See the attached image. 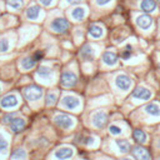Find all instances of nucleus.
I'll return each mask as SVG.
<instances>
[{
	"label": "nucleus",
	"instance_id": "4c0bfd02",
	"mask_svg": "<svg viewBox=\"0 0 160 160\" xmlns=\"http://www.w3.org/2000/svg\"><path fill=\"white\" fill-rule=\"evenodd\" d=\"M121 160H132V159H129V158H123Z\"/></svg>",
	"mask_w": 160,
	"mask_h": 160
},
{
	"label": "nucleus",
	"instance_id": "423d86ee",
	"mask_svg": "<svg viewBox=\"0 0 160 160\" xmlns=\"http://www.w3.org/2000/svg\"><path fill=\"white\" fill-rule=\"evenodd\" d=\"M133 156L135 158L136 160H150V153L146 148L144 146H140L138 145L135 148L133 149Z\"/></svg>",
	"mask_w": 160,
	"mask_h": 160
},
{
	"label": "nucleus",
	"instance_id": "ea45409f",
	"mask_svg": "<svg viewBox=\"0 0 160 160\" xmlns=\"http://www.w3.org/2000/svg\"><path fill=\"white\" fill-rule=\"evenodd\" d=\"M0 92H1V89H0Z\"/></svg>",
	"mask_w": 160,
	"mask_h": 160
},
{
	"label": "nucleus",
	"instance_id": "cd10ccee",
	"mask_svg": "<svg viewBox=\"0 0 160 160\" xmlns=\"http://www.w3.org/2000/svg\"><path fill=\"white\" fill-rule=\"evenodd\" d=\"M8 148H9V144H8V141L3 138V135L0 134V151H1V153H6V151H8Z\"/></svg>",
	"mask_w": 160,
	"mask_h": 160
},
{
	"label": "nucleus",
	"instance_id": "7ed1b4c3",
	"mask_svg": "<svg viewBox=\"0 0 160 160\" xmlns=\"http://www.w3.org/2000/svg\"><path fill=\"white\" fill-rule=\"evenodd\" d=\"M60 83L65 88H73L78 83V76L73 71H64L60 76Z\"/></svg>",
	"mask_w": 160,
	"mask_h": 160
},
{
	"label": "nucleus",
	"instance_id": "1a4fd4ad",
	"mask_svg": "<svg viewBox=\"0 0 160 160\" xmlns=\"http://www.w3.org/2000/svg\"><path fill=\"white\" fill-rule=\"evenodd\" d=\"M133 96L135 99H141V100H149L151 98V92L145 89L143 86H138L133 92Z\"/></svg>",
	"mask_w": 160,
	"mask_h": 160
},
{
	"label": "nucleus",
	"instance_id": "0eeeda50",
	"mask_svg": "<svg viewBox=\"0 0 160 160\" xmlns=\"http://www.w3.org/2000/svg\"><path fill=\"white\" fill-rule=\"evenodd\" d=\"M115 84H116V86H118L119 89H121V90H128V89H130V86H132V79L125 74H120L116 76Z\"/></svg>",
	"mask_w": 160,
	"mask_h": 160
},
{
	"label": "nucleus",
	"instance_id": "f8f14e48",
	"mask_svg": "<svg viewBox=\"0 0 160 160\" xmlns=\"http://www.w3.org/2000/svg\"><path fill=\"white\" fill-rule=\"evenodd\" d=\"M61 103H63V105L65 108H68V109H76L80 105L79 99L75 96H71V95L64 96L63 100H61Z\"/></svg>",
	"mask_w": 160,
	"mask_h": 160
},
{
	"label": "nucleus",
	"instance_id": "a211bd4d",
	"mask_svg": "<svg viewBox=\"0 0 160 160\" xmlns=\"http://www.w3.org/2000/svg\"><path fill=\"white\" fill-rule=\"evenodd\" d=\"M88 33H89V35H90L92 38H94V39L101 38V36H103V34H104L103 29L100 28L99 25H95V24H93V25H90V26H89Z\"/></svg>",
	"mask_w": 160,
	"mask_h": 160
},
{
	"label": "nucleus",
	"instance_id": "2f4dec72",
	"mask_svg": "<svg viewBox=\"0 0 160 160\" xmlns=\"http://www.w3.org/2000/svg\"><path fill=\"white\" fill-rule=\"evenodd\" d=\"M33 58L35 59V61L38 63L39 60H41V59L44 58V52H36V53L34 54V55H33Z\"/></svg>",
	"mask_w": 160,
	"mask_h": 160
},
{
	"label": "nucleus",
	"instance_id": "f03ea898",
	"mask_svg": "<svg viewBox=\"0 0 160 160\" xmlns=\"http://www.w3.org/2000/svg\"><path fill=\"white\" fill-rule=\"evenodd\" d=\"M54 123L60 129H70L71 126L74 125V119L70 118L66 114H59L54 118Z\"/></svg>",
	"mask_w": 160,
	"mask_h": 160
},
{
	"label": "nucleus",
	"instance_id": "7c9ffc66",
	"mask_svg": "<svg viewBox=\"0 0 160 160\" xmlns=\"http://www.w3.org/2000/svg\"><path fill=\"white\" fill-rule=\"evenodd\" d=\"M109 132H110V134H113V135H119V134H121L123 130L116 125H110L109 126Z\"/></svg>",
	"mask_w": 160,
	"mask_h": 160
},
{
	"label": "nucleus",
	"instance_id": "a878e982",
	"mask_svg": "<svg viewBox=\"0 0 160 160\" xmlns=\"http://www.w3.org/2000/svg\"><path fill=\"white\" fill-rule=\"evenodd\" d=\"M58 100V96L56 94H54V93H48V95H46V105H53V104H55Z\"/></svg>",
	"mask_w": 160,
	"mask_h": 160
},
{
	"label": "nucleus",
	"instance_id": "c9c22d12",
	"mask_svg": "<svg viewBox=\"0 0 160 160\" xmlns=\"http://www.w3.org/2000/svg\"><path fill=\"white\" fill-rule=\"evenodd\" d=\"M40 3L43 4V5H45V6H49L50 4H52V1L53 0H39Z\"/></svg>",
	"mask_w": 160,
	"mask_h": 160
},
{
	"label": "nucleus",
	"instance_id": "ddd939ff",
	"mask_svg": "<svg viewBox=\"0 0 160 160\" xmlns=\"http://www.w3.org/2000/svg\"><path fill=\"white\" fill-rule=\"evenodd\" d=\"M136 24L138 26H140L141 29H149L153 24V19L149 16L148 14H144V15H140L136 19Z\"/></svg>",
	"mask_w": 160,
	"mask_h": 160
},
{
	"label": "nucleus",
	"instance_id": "e433bc0d",
	"mask_svg": "<svg viewBox=\"0 0 160 160\" xmlns=\"http://www.w3.org/2000/svg\"><path fill=\"white\" fill-rule=\"evenodd\" d=\"M81 0H68L69 4H78V3H80Z\"/></svg>",
	"mask_w": 160,
	"mask_h": 160
},
{
	"label": "nucleus",
	"instance_id": "39448f33",
	"mask_svg": "<svg viewBox=\"0 0 160 160\" xmlns=\"http://www.w3.org/2000/svg\"><path fill=\"white\" fill-rule=\"evenodd\" d=\"M18 104H19V100L15 94H8L4 98H1V100H0V105L5 109L15 108Z\"/></svg>",
	"mask_w": 160,
	"mask_h": 160
},
{
	"label": "nucleus",
	"instance_id": "412c9836",
	"mask_svg": "<svg viewBox=\"0 0 160 160\" xmlns=\"http://www.w3.org/2000/svg\"><path fill=\"white\" fill-rule=\"evenodd\" d=\"M145 111L148 113V114L153 115V116H159L160 115V108L158 104L155 103H151V104H148L146 106H145Z\"/></svg>",
	"mask_w": 160,
	"mask_h": 160
},
{
	"label": "nucleus",
	"instance_id": "473e14b6",
	"mask_svg": "<svg viewBox=\"0 0 160 160\" xmlns=\"http://www.w3.org/2000/svg\"><path fill=\"white\" fill-rule=\"evenodd\" d=\"M84 140H80L83 144H85V145H90V144L94 143V138L92 136H86V138H83Z\"/></svg>",
	"mask_w": 160,
	"mask_h": 160
},
{
	"label": "nucleus",
	"instance_id": "9b49d317",
	"mask_svg": "<svg viewBox=\"0 0 160 160\" xmlns=\"http://www.w3.org/2000/svg\"><path fill=\"white\" fill-rule=\"evenodd\" d=\"M10 126V129H12L13 133H20L23 132L24 129H25V126H26V123H25V120L21 119V118H15V119L13 120L12 123L9 124Z\"/></svg>",
	"mask_w": 160,
	"mask_h": 160
},
{
	"label": "nucleus",
	"instance_id": "aec40b11",
	"mask_svg": "<svg viewBox=\"0 0 160 160\" xmlns=\"http://www.w3.org/2000/svg\"><path fill=\"white\" fill-rule=\"evenodd\" d=\"M133 138H134V140L139 144H144L146 141V134H145L143 130H140V129H135V130L133 132Z\"/></svg>",
	"mask_w": 160,
	"mask_h": 160
},
{
	"label": "nucleus",
	"instance_id": "72a5a7b5",
	"mask_svg": "<svg viewBox=\"0 0 160 160\" xmlns=\"http://www.w3.org/2000/svg\"><path fill=\"white\" fill-rule=\"evenodd\" d=\"M126 49H128V50H125V52L123 53V59H129V58H130V55H132V53H130V50H132V46L128 45V46H126Z\"/></svg>",
	"mask_w": 160,
	"mask_h": 160
},
{
	"label": "nucleus",
	"instance_id": "f3484780",
	"mask_svg": "<svg viewBox=\"0 0 160 160\" xmlns=\"http://www.w3.org/2000/svg\"><path fill=\"white\" fill-rule=\"evenodd\" d=\"M140 8L144 13H153L156 8V1L155 0H143Z\"/></svg>",
	"mask_w": 160,
	"mask_h": 160
},
{
	"label": "nucleus",
	"instance_id": "6e6552de",
	"mask_svg": "<svg viewBox=\"0 0 160 160\" xmlns=\"http://www.w3.org/2000/svg\"><path fill=\"white\" fill-rule=\"evenodd\" d=\"M106 123H108V115H106V113H104V111H99V113H96V114L93 116V124L98 129L104 128Z\"/></svg>",
	"mask_w": 160,
	"mask_h": 160
},
{
	"label": "nucleus",
	"instance_id": "2eb2a0df",
	"mask_svg": "<svg viewBox=\"0 0 160 160\" xmlns=\"http://www.w3.org/2000/svg\"><path fill=\"white\" fill-rule=\"evenodd\" d=\"M80 56L84 60H93L94 59V50L90 45H84L80 49Z\"/></svg>",
	"mask_w": 160,
	"mask_h": 160
},
{
	"label": "nucleus",
	"instance_id": "4be33fe9",
	"mask_svg": "<svg viewBox=\"0 0 160 160\" xmlns=\"http://www.w3.org/2000/svg\"><path fill=\"white\" fill-rule=\"evenodd\" d=\"M115 143L119 146L121 153H128V151L130 150V148H132V146H130V143H129L128 140H125V139H118V140H115Z\"/></svg>",
	"mask_w": 160,
	"mask_h": 160
},
{
	"label": "nucleus",
	"instance_id": "58836bf2",
	"mask_svg": "<svg viewBox=\"0 0 160 160\" xmlns=\"http://www.w3.org/2000/svg\"><path fill=\"white\" fill-rule=\"evenodd\" d=\"M158 145H159V148H160V140H159V144H158Z\"/></svg>",
	"mask_w": 160,
	"mask_h": 160
},
{
	"label": "nucleus",
	"instance_id": "20e7f679",
	"mask_svg": "<svg viewBox=\"0 0 160 160\" xmlns=\"http://www.w3.org/2000/svg\"><path fill=\"white\" fill-rule=\"evenodd\" d=\"M70 24L65 18H56L52 21V29L56 33H66Z\"/></svg>",
	"mask_w": 160,
	"mask_h": 160
},
{
	"label": "nucleus",
	"instance_id": "f257e3e1",
	"mask_svg": "<svg viewBox=\"0 0 160 160\" xmlns=\"http://www.w3.org/2000/svg\"><path fill=\"white\" fill-rule=\"evenodd\" d=\"M23 94L25 99L29 101H35V100H39L41 95H43V89L38 85H30L24 88Z\"/></svg>",
	"mask_w": 160,
	"mask_h": 160
},
{
	"label": "nucleus",
	"instance_id": "c85d7f7f",
	"mask_svg": "<svg viewBox=\"0 0 160 160\" xmlns=\"http://www.w3.org/2000/svg\"><path fill=\"white\" fill-rule=\"evenodd\" d=\"M15 118H16V114H15V113H9V114H5L3 116V121H4L5 124H10Z\"/></svg>",
	"mask_w": 160,
	"mask_h": 160
},
{
	"label": "nucleus",
	"instance_id": "f704fd0d",
	"mask_svg": "<svg viewBox=\"0 0 160 160\" xmlns=\"http://www.w3.org/2000/svg\"><path fill=\"white\" fill-rule=\"evenodd\" d=\"M108 3H110V0H96V4L98 5H100V6L106 5Z\"/></svg>",
	"mask_w": 160,
	"mask_h": 160
},
{
	"label": "nucleus",
	"instance_id": "c756f323",
	"mask_svg": "<svg viewBox=\"0 0 160 160\" xmlns=\"http://www.w3.org/2000/svg\"><path fill=\"white\" fill-rule=\"evenodd\" d=\"M9 50V41L6 39H0V53H5Z\"/></svg>",
	"mask_w": 160,
	"mask_h": 160
},
{
	"label": "nucleus",
	"instance_id": "6ab92c4d",
	"mask_svg": "<svg viewBox=\"0 0 160 160\" xmlns=\"http://www.w3.org/2000/svg\"><path fill=\"white\" fill-rule=\"evenodd\" d=\"M53 69L48 68V66H44L41 65L38 68V76H40L41 79H49L50 76H53Z\"/></svg>",
	"mask_w": 160,
	"mask_h": 160
},
{
	"label": "nucleus",
	"instance_id": "a19ab883",
	"mask_svg": "<svg viewBox=\"0 0 160 160\" xmlns=\"http://www.w3.org/2000/svg\"><path fill=\"white\" fill-rule=\"evenodd\" d=\"M159 160H160V159H159Z\"/></svg>",
	"mask_w": 160,
	"mask_h": 160
},
{
	"label": "nucleus",
	"instance_id": "bb28decb",
	"mask_svg": "<svg viewBox=\"0 0 160 160\" xmlns=\"http://www.w3.org/2000/svg\"><path fill=\"white\" fill-rule=\"evenodd\" d=\"M6 3H8V5L14 9H19L23 5V0H6Z\"/></svg>",
	"mask_w": 160,
	"mask_h": 160
},
{
	"label": "nucleus",
	"instance_id": "b1692460",
	"mask_svg": "<svg viewBox=\"0 0 160 160\" xmlns=\"http://www.w3.org/2000/svg\"><path fill=\"white\" fill-rule=\"evenodd\" d=\"M12 158L14 160H25L26 159V151L24 149H15V150H13Z\"/></svg>",
	"mask_w": 160,
	"mask_h": 160
},
{
	"label": "nucleus",
	"instance_id": "393cba45",
	"mask_svg": "<svg viewBox=\"0 0 160 160\" xmlns=\"http://www.w3.org/2000/svg\"><path fill=\"white\" fill-rule=\"evenodd\" d=\"M71 15L74 18L75 20H83L84 18H85V9L84 8H75L73 13H71Z\"/></svg>",
	"mask_w": 160,
	"mask_h": 160
},
{
	"label": "nucleus",
	"instance_id": "4468645a",
	"mask_svg": "<svg viewBox=\"0 0 160 160\" xmlns=\"http://www.w3.org/2000/svg\"><path fill=\"white\" fill-rule=\"evenodd\" d=\"M103 61L104 64H106V65H110V66H113L115 64L118 63V55L113 52H105L103 54Z\"/></svg>",
	"mask_w": 160,
	"mask_h": 160
},
{
	"label": "nucleus",
	"instance_id": "dca6fc26",
	"mask_svg": "<svg viewBox=\"0 0 160 160\" xmlns=\"http://www.w3.org/2000/svg\"><path fill=\"white\" fill-rule=\"evenodd\" d=\"M40 9L38 5H31V6H29L28 9H26V18L28 19H30V20H36L38 18H39L40 15Z\"/></svg>",
	"mask_w": 160,
	"mask_h": 160
},
{
	"label": "nucleus",
	"instance_id": "5701e85b",
	"mask_svg": "<svg viewBox=\"0 0 160 160\" xmlns=\"http://www.w3.org/2000/svg\"><path fill=\"white\" fill-rule=\"evenodd\" d=\"M36 65V61H35V59L33 56H28V58H24L23 60H21V66L24 69H26V70H30V69H33Z\"/></svg>",
	"mask_w": 160,
	"mask_h": 160
},
{
	"label": "nucleus",
	"instance_id": "9d476101",
	"mask_svg": "<svg viewBox=\"0 0 160 160\" xmlns=\"http://www.w3.org/2000/svg\"><path fill=\"white\" fill-rule=\"evenodd\" d=\"M73 155H74V150L71 148H66V146L59 148L58 150H55V153H54V156H55L56 159H60V160L69 159V158H71Z\"/></svg>",
	"mask_w": 160,
	"mask_h": 160
}]
</instances>
